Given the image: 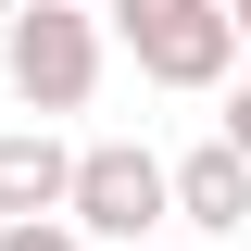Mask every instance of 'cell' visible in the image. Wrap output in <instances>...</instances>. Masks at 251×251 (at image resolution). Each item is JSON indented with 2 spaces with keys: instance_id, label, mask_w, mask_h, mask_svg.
<instances>
[{
  "instance_id": "1",
  "label": "cell",
  "mask_w": 251,
  "mask_h": 251,
  "mask_svg": "<svg viewBox=\"0 0 251 251\" xmlns=\"http://www.w3.org/2000/svg\"><path fill=\"white\" fill-rule=\"evenodd\" d=\"M100 38H113L151 88H226V75H239L226 0H100Z\"/></svg>"
},
{
  "instance_id": "2",
  "label": "cell",
  "mask_w": 251,
  "mask_h": 251,
  "mask_svg": "<svg viewBox=\"0 0 251 251\" xmlns=\"http://www.w3.org/2000/svg\"><path fill=\"white\" fill-rule=\"evenodd\" d=\"M63 226L88 251H151V226H163V151L151 138H88L75 176H63Z\"/></svg>"
},
{
  "instance_id": "3",
  "label": "cell",
  "mask_w": 251,
  "mask_h": 251,
  "mask_svg": "<svg viewBox=\"0 0 251 251\" xmlns=\"http://www.w3.org/2000/svg\"><path fill=\"white\" fill-rule=\"evenodd\" d=\"M0 75H13V100H25L38 126L50 113H88V88H100V13L25 0V13L0 25Z\"/></svg>"
},
{
  "instance_id": "4",
  "label": "cell",
  "mask_w": 251,
  "mask_h": 251,
  "mask_svg": "<svg viewBox=\"0 0 251 251\" xmlns=\"http://www.w3.org/2000/svg\"><path fill=\"white\" fill-rule=\"evenodd\" d=\"M163 214H176V226H201V239H239V226H251V163L226 151V138L176 151V163H163Z\"/></svg>"
},
{
  "instance_id": "5",
  "label": "cell",
  "mask_w": 251,
  "mask_h": 251,
  "mask_svg": "<svg viewBox=\"0 0 251 251\" xmlns=\"http://www.w3.org/2000/svg\"><path fill=\"white\" fill-rule=\"evenodd\" d=\"M63 176H75V151H63L50 126H0V226H50Z\"/></svg>"
},
{
  "instance_id": "6",
  "label": "cell",
  "mask_w": 251,
  "mask_h": 251,
  "mask_svg": "<svg viewBox=\"0 0 251 251\" xmlns=\"http://www.w3.org/2000/svg\"><path fill=\"white\" fill-rule=\"evenodd\" d=\"M0 251H88V239H75V226L50 214V226H0Z\"/></svg>"
},
{
  "instance_id": "7",
  "label": "cell",
  "mask_w": 251,
  "mask_h": 251,
  "mask_svg": "<svg viewBox=\"0 0 251 251\" xmlns=\"http://www.w3.org/2000/svg\"><path fill=\"white\" fill-rule=\"evenodd\" d=\"M214 138H226V151L251 163V75H239V88H226V126H214Z\"/></svg>"
},
{
  "instance_id": "8",
  "label": "cell",
  "mask_w": 251,
  "mask_h": 251,
  "mask_svg": "<svg viewBox=\"0 0 251 251\" xmlns=\"http://www.w3.org/2000/svg\"><path fill=\"white\" fill-rule=\"evenodd\" d=\"M226 38H239V63H251V0H226Z\"/></svg>"
},
{
  "instance_id": "9",
  "label": "cell",
  "mask_w": 251,
  "mask_h": 251,
  "mask_svg": "<svg viewBox=\"0 0 251 251\" xmlns=\"http://www.w3.org/2000/svg\"><path fill=\"white\" fill-rule=\"evenodd\" d=\"M13 13H25V0H0V25H13Z\"/></svg>"
},
{
  "instance_id": "10",
  "label": "cell",
  "mask_w": 251,
  "mask_h": 251,
  "mask_svg": "<svg viewBox=\"0 0 251 251\" xmlns=\"http://www.w3.org/2000/svg\"><path fill=\"white\" fill-rule=\"evenodd\" d=\"M63 13H100V0H63Z\"/></svg>"
},
{
  "instance_id": "11",
  "label": "cell",
  "mask_w": 251,
  "mask_h": 251,
  "mask_svg": "<svg viewBox=\"0 0 251 251\" xmlns=\"http://www.w3.org/2000/svg\"><path fill=\"white\" fill-rule=\"evenodd\" d=\"M239 75H251V63H239Z\"/></svg>"
}]
</instances>
